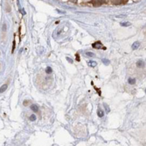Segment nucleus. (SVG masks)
<instances>
[{
	"instance_id": "9b49d317",
	"label": "nucleus",
	"mask_w": 146,
	"mask_h": 146,
	"mask_svg": "<svg viewBox=\"0 0 146 146\" xmlns=\"http://www.w3.org/2000/svg\"><path fill=\"white\" fill-rule=\"evenodd\" d=\"M6 88H7V85H4L1 88H0V92H4V91L6 90Z\"/></svg>"
},
{
	"instance_id": "f257e3e1",
	"label": "nucleus",
	"mask_w": 146,
	"mask_h": 146,
	"mask_svg": "<svg viewBox=\"0 0 146 146\" xmlns=\"http://www.w3.org/2000/svg\"><path fill=\"white\" fill-rule=\"evenodd\" d=\"M107 0H91V4L94 6H100L103 5Z\"/></svg>"
},
{
	"instance_id": "dca6fc26",
	"label": "nucleus",
	"mask_w": 146,
	"mask_h": 146,
	"mask_svg": "<svg viewBox=\"0 0 146 146\" xmlns=\"http://www.w3.org/2000/svg\"><path fill=\"white\" fill-rule=\"evenodd\" d=\"M67 60H68V62H69V63H73V61H72V60H71V58H69V57H67Z\"/></svg>"
},
{
	"instance_id": "6e6552de",
	"label": "nucleus",
	"mask_w": 146,
	"mask_h": 146,
	"mask_svg": "<svg viewBox=\"0 0 146 146\" xmlns=\"http://www.w3.org/2000/svg\"><path fill=\"white\" fill-rule=\"evenodd\" d=\"M97 114H98L99 117H102V116L104 115V113H103V111H102V109H99V110L97 111Z\"/></svg>"
},
{
	"instance_id": "39448f33",
	"label": "nucleus",
	"mask_w": 146,
	"mask_h": 146,
	"mask_svg": "<svg viewBox=\"0 0 146 146\" xmlns=\"http://www.w3.org/2000/svg\"><path fill=\"white\" fill-rule=\"evenodd\" d=\"M144 65H145V63H144V61H142V60H139V61L137 62V66L139 67V68H142V67H144Z\"/></svg>"
},
{
	"instance_id": "f8f14e48",
	"label": "nucleus",
	"mask_w": 146,
	"mask_h": 146,
	"mask_svg": "<svg viewBox=\"0 0 146 146\" xmlns=\"http://www.w3.org/2000/svg\"><path fill=\"white\" fill-rule=\"evenodd\" d=\"M121 26H123V27H130V22H122Z\"/></svg>"
},
{
	"instance_id": "4468645a",
	"label": "nucleus",
	"mask_w": 146,
	"mask_h": 146,
	"mask_svg": "<svg viewBox=\"0 0 146 146\" xmlns=\"http://www.w3.org/2000/svg\"><path fill=\"white\" fill-rule=\"evenodd\" d=\"M129 83H130V85H134V84L136 83V79H134V78H130V79H129Z\"/></svg>"
},
{
	"instance_id": "9d476101",
	"label": "nucleus",
	"mask_w": 146,
	"mask_h": 146,
	"mask_svg": "<svg viewBox=\"0 0 146 146\" xmlns=\"http://www.w3.org/2000/svg\"><path fill=\"white\" fill-rule=\"evenodd\" d=\"M52 71H53V70H52V68H51V67H46V72L47 73V74H50V73H52Z\"/></svg>"
},
{
	"instance_id": "2eb2a0df",
	"label": "nucleus",
	"mask_w": 146,
	"mask_h": 146,
	"mask_svg": "<svg viewBox=\"0 0 146 146\" xmlns=\"http://www.w3.org/2000/svg\"><path fill=\"white\" fill-rule=\"evenodd\" d=\"M30 120H31V121H35V120H36V116L34 115V114H32V116H30Z\"/></svg>"
},
{
	"instance_id": "ddd939ff",
	"label": "nucleus",
	"mask_w": 146,
	"mask_h": 146,
	"mask_svg": "<svg viewBox=\"0 0 146 146\" xmlns=\"http://www.w3.org/2000/svg\"><path fill=\"white\" fill-rule=\"evenodd\" d=\"M102 63H104L105 65H109V61L108 59H106V58H104V59H102Z\"/></svg>"
},
{
	"instance_id": "f03ea898",
	"label": "nucleus",
	"mask_w": 146,
	"mask_h": 146,
	"mask_svg": "<svg viewBox=\"0 0 146 146\" xmlns=\"http://www.w3.org/2000/svg\"><path fill=\"white\" fill-rule=\"evenodd\" d=\"M92 47L94 48V49H105V48L102 46V43L101 42H95L94 43L92 44Z\"/></svg>"
},
{
	"instance_id": "a211bd4d",
	"label": "nucleus",
	"mask_w": 146,
	"mask_h": 146,
	"mask_svg": "<svg viewBox=\"0 0 146 146\" xmlns=\"http://www.w3.org/2000/svg\"><path fill=\"white\" fill-rule=\"evenodd\" d=\"M76 57H77V61H80V57H79V56H78V55H76Z\"/></svg>"
},
{
	"instance_id": "0eeeda50",
	"label": "nucleus",
	"mask_w": 146,
	"mask_h": 146,
	"mask_svg": "<svg viewBox=\"0 0 146 146\" xmlns=\"http://www.w3.org/2000/svg\"><path fill=\"white\" fill-rule=\"evenodd\" d=\"M87 64H88V66H90V67H95L96 65H97V63L94 61H88L87 62Z\"/></svg>"
},
{
	"instance_id": "20e7f679",
	"label": "nucleus",
	"mask_w": 146,
	"mask_h": 146,
	"mask_svg": "<svg viewBox=\"0 0 146 146\" xmlns=\"http://www.w3.org/2000/svg\"><path fill=\"white\" fill-rule=\"evenodd\" d=\"M139 46H140V42H135L133 44H132V49H134V50H136V49H137L139 48Z\"/></svg>"
},
{
	"instance_id": "1a4fd4ad",
	"label": "nucleus",
	"mask_w": 146,
	"mask_h": 146,
	"mask_svg": "<svg viewBox=\"0 0 146 146\" xmlns=\"http://www.w3.org/2000/svg\"><path fill=\"white\" fill-rule=\"evenodd\" d=\"M85 54H86V56H89V57H94V56H95V55H94V53L89 52V51H88V52H86Z\"/></svg>"
},
{
	"instance_id": "7ed1b4c3",
	"label": "nucleus",
	"mask_w": 146,
	"mask_h": 146,
	"mask_svg": "<svg viewBox=\"0 0 146 146\" xmlns=\"http://www.w3.org/2000/svg\"><path fill=\"white\" fill-rule=\"evenodd\" d=\"M110 2L113 5H123L127 2V0H110Z\"/></svg>"
},
{
	"instance_id": "423d86ee",
	"label": "nucleus",
	"mask_w": 146,
	"mask_h": 146,
	"mask_svg": "<svg viewBox=\"0 0 146 146\" xmlns=\"http://www.w3.org/2000/svg\"><path fill=\"white\" fill-rule=\"evenodd\" d=\"M31 109H32L33 112H38V111H39V106H38L37 105L33 104L31 106Z\"/></svg>"
},
{
	"instance_id": "f3484780",
	"label": "nucleus",
	"mask_w": 146,
	"mask_h": 146,
	"mask_svg": "<svg viewBox=\"0 0 146 146\" xmlns=\"http://www.w3.org/2000/svg\"><path fill=\"white\" fill-rule=\"evenodd\" d=\"M70 2H72V3H76L77 2V0H69Z\"/></svg>"
}]
</instances>
